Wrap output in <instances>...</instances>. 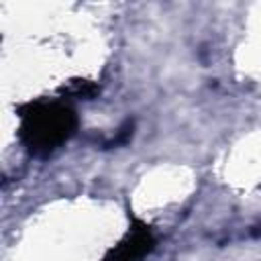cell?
<instances>
[{
  "mask_svg": "<svg viewBox=\"0 0 261 261\" xmlns=\"http://www.w3.org/2000/svg\"><path fill=\"white\" fill-rule=\"evenodd\" d=\"M73 126V116L65 106H49L39 114H27L24 133L29 135V145L33 151H51L61 143Z\"/></svg>",
  "mask_w": 261,
  "mask_h": 261,
  "instance_id": "obj_1",
  "label": "cell"
}]
</instances>
